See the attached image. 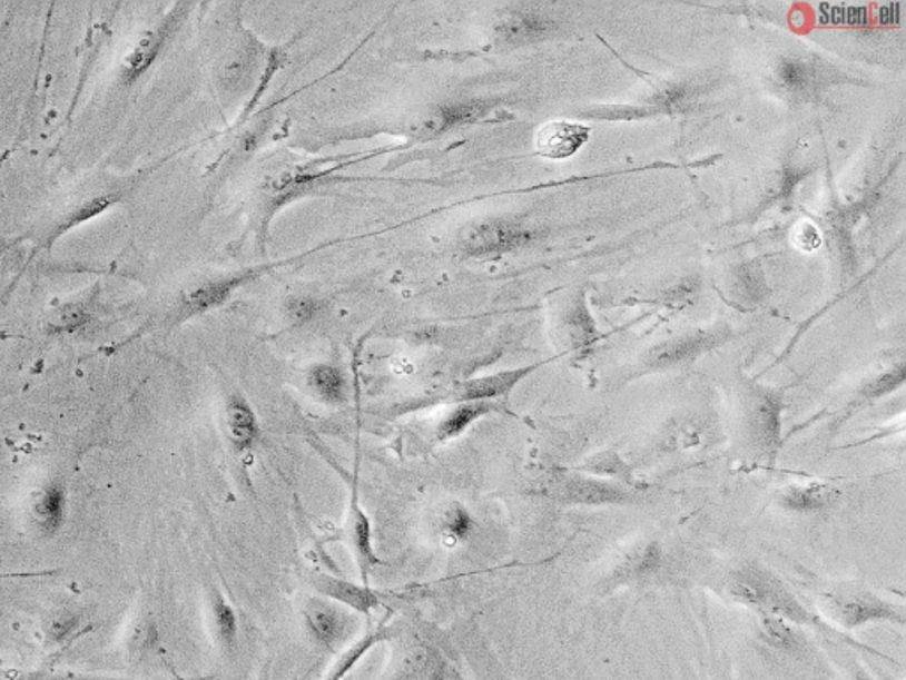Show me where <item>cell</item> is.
I'll return each mask as SVG.
<instances>
[{
  "mask_svg": "<svg viewBox=\"0 0 906 680\" xmlns=\"http://www.w3.org/2000/svg\"><path fill=\"white\" fill-rule=\"evenodd\" d=\"M839 496V491L825 482L791 484L777 494V507L794 514H815L829 509Z\"/></svg>",
  "mask_w": 906,
  "mask_h": 680,
  "instance_id": "5bb4252c",
  "label": "cell"
},
{
  "mask_svg": "<svg viewBox=\"0 0 906 680\" xmlns=\"http://www.w3.org/2000/svg\"><path fill=\"white\" fill-rule=\"evenodd\" d=\"M441 526H443L445 538H449L450 541L462 542L470 539L471 533L475 530V520L464 505L453 503L443 514Z\"/></svg>",
  "mask_w": 906,
  "mask_h": 680,
  "instance_id": "d4e9b609",
  "label": "cell"
},
{
  "mask_svg": "<svg viewBox=\"0 0 906 680\" xmlns=\"http://www.w3.org/2000/svg\"><path fill=\"white\" fill-rule=\"evenodd\" d=\"M491 109V101L484 100L440 105V107L429 110L427 114H423L422 118L411 126V134L420 140L436 139L457 126L480 121L488 116Z\"/></svg>",
  "mask_w": 906,
  "mask_h": 680,
  "instance_id": "52a82bcc",
  "label": "cell"
},
{
  "mask_svg": "<svg viewBox=\"0 0 906 680\" xmlns=\"http://www.w3.org/2000/svg\"><path fill=\"white\" fill-rule=\"evenodd\" d=\"M17 680H142L121 679V677L92 676V673L56 672V670H38V672L23 673Z\"/></svg>",
  "mask_w": 906,
  "mask_h": 680,
  "instance_id": "484cf974",
  "label": "cell"
},
{
  "mask_svg": "<svg viewBox=\"0 0 906 680\" xmlns=\"http://www.w3.org/2000/svg\"><path fill=\"white\" fill-rule=\"evenodd\" d=\"M531 238L533 233L512 221H480L462 230L459 248L470 257H494L523 247Z\"/></svg>",
  "mask_w": 906,
  "mask_h": 680,
  "instance_id": "8992f818",
  "label": "cell"
},
{
  "mask_svg": "<svg viewBox=\"0 0 906 680\" xmlns=\"http://www.w3.org/2000/svg\"><path fill=\"white\" fill-rule=\"evenodd\" d=\"M854 680H873V679H869L868 673H864L860 672V670H857V672H855Z\"/></svg>",
  "mask_w": 906,
  "mask_h": 680,
  "instance_id": "f546056e",
  "label": "cell"
},
{
  "mask_svg": "<svg viewBox=\"0 0 906 680\" xmlns=\"http://www.w3.org/2000/svg\"><path fill=\"white\" fill-rule=\"evenodd\" d=\"M87 314L82 307H78V305H68V307L61 308L59 313L56 314V319L50 323L57 332H73V329L80 328V326L86 323Z\"/></svg>",
  "mask_w": 906,
  "mask_h": 680,
  "instance_id": "83f0119b",
  "label": "cell"
},
{
  "mask_svg": "<svg viewBox=\"0 0 906 680\" xmlns=\"http://www.w3.org/2000/svg\"><path fill=\"white\" fill-rule=\"evenodd\" d=\"M257 275H259V272L248 269L243 274L204 282L200 286L186 290L185 295H183L181 308H179L183 319L199 316V314L209 313L213 308L220 307L230 298L234 290L254 280Z\"/></svg>",
  "mask_w": 906,
  "mask_h": 680,
  "instance_id": "9c48e42d",
  "label": "cell"
},
{
  "mask_svg": "<svg viewBox=\"0 0 906 680\" xmlns=\"http://www.w3.org/2000/svg\"><path fill=\"white\" fill-rule=\"evenodd\" d=\"M588 140L584 126L557 121L542 126L535 137L536 152L540 157L563 160L583 148Z\"/></svg>",
  "mask_w": 906,
  "mask_h": 680,
  "instance_id": "4fadbf2b",
  "label": "cell"
},
{
  "mask_svg": "<svg viewBox=\"0 0 906 680\" xmlns=\"http://www.w3.org/2000/svg\"><path fill=\"white\" fill-rule=\"evenodd\" d=\"M820 608L827 619L848 631L882 622L905 625V608L902 604H894L869 590L855 587H839L821 592Z\"/></svg>",
  "mask_w": 906,
  "mask_h": 680,
  "instance_id": "7a4b0ae2",
  "label": "cell"
},
{
  "mask_svg": "<svg viewBox=\"0 0 906 680\" xmlns=\"http://www.w3.org/2000/svg\"><path fill=\"white\" fill-rule=\"evenodd\" d=\"M717 337L707 334H696L691 337L677 338L671 343L662 344L648 353L647 367L669 368L682 362L691 361L692 356L701 355L710 347L716 346Z\"/></svg>",
  "mask_w": 906,
  "mask_h": 680,
  "instance_id": "ac0fdd59",
  "label": "cell"
},
{
  "mask_svg": "<svg viewBox=\"0 0 906 680\" xmlns=\"http://www.w3.org/2000/svg\"><path fill=\"white\" fill-rule=\"evenodd\" d=\"M533 367L512 368L505 373L491 374V376L476 377L464 383L459 388V395L464 403H485L489 400H496L501 395L509 394L521 380L533 373Z\"/></svg>",
  "mask_w": 906,
  "mask_h": 680,
  "instance_id": "2e32d148",
  "label": "cell"
},
{
  "mask_svg": "<svg viewBox=\"0 0 906 680\" xmlns=\"http://www.w3.org/2000/svg\"><path fill=\"white\" fill-rule=\"evenodd\" d=\"M664 562L661 542L656 539H641L630 544L611 563L608 574L600 581L602 594H613L617 590L638 585L656 576Z\"/></svg>",
  "mask_w": 906,
  "mask_h": 680,
  "instance_id": "5b68a950",
  "label": "cell"
},
{
  "mask_svg": "<svg viewBox=\"0 0 906 680\" xmlns=\"http://www.w3.org/2000/svg\"><path fill=\"white\" fill-rule=\"evenodd\" d=\"M726 594L756 613L779 617L790 624L821 629L820 619L807 611L774 572L756 563H746L731 572L726 581Z\"/></svg>",
  "mask_w": 906,
  "mask_h": 680,
  "instance_id": "6da1fadb",
  "label": "cell"
},
{
  "mask_svg": "<svg viewBox=\"0 0 906 680\" xmlns=\"http://www.w3.org/2000/svg\"><path fill=\"white\" fill-rule=\"evenodd\" d=\"M548 493L557 502L574 507H614L639 502V491L575 470L574 473L557 475L549 484Z\"/></svg>",
  "mask_w": 906,
  "mask_h": 680,
  "instance_id": "3957f363",
  "label": "cell"
},
{
  "mask_svg": "<svg viewBox=\"0 0 906 680\" xmlns=\"http://www.w3.org/2000/svg\"><path fill=\"white\" fill-rule=\"evenodd\" d=\"M321 307H323V304H321L319 299L302 296V298H290L287 302V314L296 323H307L312 317L319 314Z\"/></svg>",
  "mask_w": 906,
  "mask_h": 680,
  "instance_id": "4316f807",
  "label": "cell"
},
{
  "mask_svg": "<svg viewBox=\"0 0 906 680\" xmlns=\"http://www.w3.org/2000/svg\"><path fill=\"white\" fill-rule=\"evenodd\" d=\"M346 535L347 539H349L356 562H358L360 576H362L363 583H367L368 572H371V569L374 568L380 560H377L376 553H374V546H372L371 521H368L367 514L363 512L362 505H360L358 487H356V484L353 485V491H351Z\"/></svg>",
  "mask_w": 906,
  "mask_h": 680,
  "instance_id": "7c38bea8",
  "label": "cell"
},
{
  "mask_svg": "<svg viewBox=\"0 0 906 680\" xmlns=\"http://www.w3.org/2000/svg\"><path fill=\"white\" fill-rule=\"evenodd\" d=\"M494 406L489 403H464L461 406L455 407L453 412H450L449 415L441 421V424L437 425V438L441 442H450V440H455L461 436L462 433H466L470 430V425L473 422L479 421L480 416L488 415L489 412H492Z\"/></svg>",
  "mask_w": 906,
  "mask_h": 680,
  "instance_id": "603a6c76",
  "label": "cell"
},
{
  "mask_svg": "<svg viewBox=\"0 0 906 680\" xmlns=\"http://www.w3.org/2000/svg\"><path fill=\"white\" fill-rule=\"evenodd\" d=\"M574 470L575 472L588 473V475H593V477L599 479H620V481L626 482L627 487H632V490H639V487H641V485L636 482L634 472H632L629 464L613 451L600 452V454L592 455V457H588L579 469Z\"/></svg>",
  "mask_w": 906,
  "mask_h": 680,
  "instance_id": "44dd1931",
  "label": "cell"
},
{
  "mask_svg": "<svg viewBox=\"0 0 906 680\" xmlns=\"http://www.w3.org/2000/svg\"><path fill=\"white\" fill-rule=\"evenodd\" d=\"M312 585L319 594L338 601L344 607H349L351 610L362 611V613H368L380 604L377 595L367 585H356L351 581L338 580V578L326 576V574H317L312 580Z\"/></svg>",
  "mask_w": 906,
  "mask_h": 680,
  "instance_id": "e0dca14e",
  "label": "cell"
},
{
  "mask_svg": "<svg viewBox=\"0 0 906 680\" xmlns=\"http://www.w3.org/2000/svg\"><path fill=\"white\" fill-rule=\"evenodd\" d=\"M181 17V8H176V11L160 27L146 32L142 40L135 45L134 50L126 56L125 62H122L121 75L126 83L139 80L151 68L156 57L160 56L161 48L169 41L170 36L176 31V27L179 26Z\"/></svg>",
  "mask_w": 906,
  "mask_h": 680,
  "instance_id": "30bf717a",
  "label": "cell"
},
{
  "mask_svg": "<svg viewBox=\"0 0 906 680\" xmlns=\"http://www.w3.org/2000/svg\"><path fill=\"white\" fill-rule=\"evenodd\" d=\"M347 617L328 602L315 601L305 610L308 633L321 647L335 650L347 638Z\"/></svg>",
  "mask_w": 906,
  "mask_h": 680,
  "instance_id": "9a60e30c",
  "label": "cell"
},
{
  "mask_svg": "<svg viewBox=\"0 0 906 680\" xmlns=\"http://www.w3.org/2000/svg\"><path fill=\"white\" fill-rule=\"evenodd\" d=\"M68 516V493L61 481H50L36 490L29 503V520L41 538L61 532Z\"/></svg>",
  "mask_w": 906,
  "mask_h": 680,
  "instance_id": "ba28073f",
  "label": "cell"
},
{
  "mask_svg": "<svg viewBox=\"0 0 906 680\" xmlns=\"http://www.w3.org/2000/svg\"><path fill=\"white\" fill-rule=\"evenodd\" d=\"M308 385L314 394L326 404H342L347 400L346 376L335 365H315L308 373Z\"/></svg>",
  "mask_w": 906,
  "mask_h": 680,
  "instance_id": "ffe728a7",
  "label": "cell"
},
{
  "mask_svg": "<svg viewBox=\"0 0 906 680\" xmlns=\"http://www.w3.org/2000/svg\"><path fill=\"white\" fill-rule=\"evenodd\" d=\"M782 392L756 391L746 410V442L772 469L782 449Z\"/></svg>",
  "mask_w": 906,
  "mask_h": 680,
  "instance_id": "277c9868",
  "label": "cell"
},
{
  "mask_svg": "<svg viewBox=\"0 0 906 680\" xmlns=\"http://www.w3.org/2000/svg\"><path fill=\"white\" fill-rule=\"evenodd\" d=\"M225 424L233 451L238 455H250L255 443L263 436V430L257 413L243 395H230L225 407Z\"/></svg>",
  "mask_w": 906,
  "mask_h": 680,
  "instance_id": "8fae6325",
  "label": "cell"
},
{
  "mask_svg": "<svg viewBox=\"0 0 906 680\" xmlns=\"http://www.w3.org/2000/svg\"><path fill=\"white\" fill-rule=\"evenodd\" d=\"M758 625H760L761 637L767 643L779 650H795L799 647V640L795 634L790 622L779 619V617L767 615V613H756Z\"/></svg>",
  "mask_w": 906,
  "mask_h": 680,
  "instance_id": "cb8c5ba5",
  "label": "cell"
},
{
  "mask_svg": "<svg viewBox=\"0 0 906 680\" xmlns=\"http://www.w3.org/2000/svg\"><path fill=\"white\" fill-rule=\"evenodd\" d=\"M110 204H112V197H98V199H92L91 203H87L83 208L75 213L73 218H70L65 229L77 226V224H82V221L89 220V218L96 217V215H100Z\"/></svg>",
  "mask_w": 906,
  "mask_h": 680,
  "instance_id": "f1b7e54d",
  "label": "cell"
},
{
  "mask_svg": "<svg viewBox=\"0 0 906 680\" xmlns=\"http://www.w3.org/2000/svg\"><path fill=\"white\" fill-rule=\"evenodd\" d=\"M213 633L221 649L230 650L238 640V615L221 592L213 590L211 594Z\"/></svg>",
  "mask_w": 906,
  "mask_h": 680,
  "instance_id": "7402d4cb",
  "label": "cell"
},
{
  "mask_svg": "<svg viewBox=\"0 0 906 680\" xmlns=\"http://www.w3.org/2000/svg\"><path fill=\"white\" fill-rule=\"evenodd\" d=\"M545 31H548V22L544 18L531 13L503 14L494 27L498 40L514 45L539 38Z\"/></svg>",
  "mask_w": 906,
  "mask_h": 680,
  "instance_id": "d6986e66",
  "label": "cell"
}]
</instances>
